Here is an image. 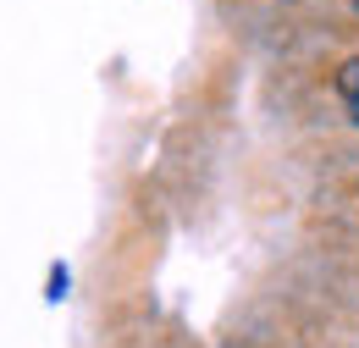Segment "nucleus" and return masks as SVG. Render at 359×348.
Returning <instances> with one entry per match:
<instances>
[{"instance_id": "obj_1", "label": "nucleus", "mask_w": 359, "mask_h": 348, "mask_svg": "<svg viewBox=\"0 0 359 348\" xmlns=\"http://www.w3.org/2000/svg\"><path fill=\"white\" fill-rule=\"evenodd\" d=\"M337 88H343V100H359V55H348L337 67Z\"/></svg>"}, {"instance_id": "obj_2", "label": "nucleus", "mask_w": 359, "mask_h": 348, "mask_svg": "<svg viewBox=\"0 0 359 348\" xmlns=\"http://www.w3.org/2000/svg\"><path fill=\"white\" fill-rule=\"evenodd\" d=\"M348 116H354V128H359V100H348Z\"/></svg>"}, {"instance_id": "obj_3", "label": "nucleus", "mask_w": 359, "mask_h": 348, "mask_svg": "<svg viewBox=\"0 0 359 348\" xmlns=\"http://www.w3.org/2000/svg\"><path fill=\"white\" fill-rule=\"evenodd\" d=\"M354 11H359V0H354Z\"/></svg>"}]
</instances>
